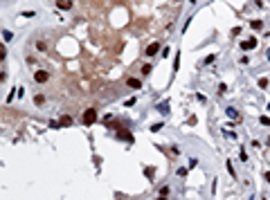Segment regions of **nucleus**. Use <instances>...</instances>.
I'll list each match as a JSON object with an SVG mask.
<instances>
[{"mask_svg": "<svg viewBox=\"0 0 270 200\" xmlns=\"http://www.w3.org/2000/svg\"><path fill=\"white\" fill-rule=\"evenodd\" d=\"M266 56H268V61H270V47H268V52H266Z\"/></svg>", "mask_w": 270, "mask_h": 200, "instance_id": "nucleus-25", "label": "nucleus"}, {"mask_svg": "<svg viewBox=\"0 0 270 200\" xmlns=\"http://www.w3.org/2000/svg\"><path fill=\"white\" fill-rule=\"evenodd\" d=\"M56 7H59V9H72V2H70V0H65V2H56Z\"/></svg>", "mask_w": 270, "mask_h": 200, "instance_id": "nucleus-9", "label": "nucleus"}, {"mask_svg": "<svg viewBox=\"0 0 270 200\" xmlns=\"http://www.w3.org/2000/svg\"><path fill=\"white\" fill-rule=\"evenodd\" d=\"M95 121H97V110H95V108H88V110L83 112V124H86V126H92Z\"/></svg>", "mask_w": 270, "mask_h": 200, "instance_id": "nucleus-1", "label": "nucleus"}, {"mask_svg": "<svg viewBox=\"0 0 270 200\" xmlns=\"http://www.w3.org/2000/svg\"><path fill=\"white\" fill-rule=\"evenodd\" d=\"M43 94H36V97H34V103H36V106H43Z\"/></svg>", "mask_w": 270, "mask_h": 200, "instance_id": "nucleus-13", "label": "nucleus"}, {"mask_svg": "<svg viewBox=\"0 0 270 200\" xmlns=\"http://www.w3.org/2000/svg\"><path fill=\"white\" fill-rule=\"evenodd\" d=\"M225 115H227L230 119H239V110H236V108H232V106H230V108H225Z\"/></svg>", "mask_w": 270, "mask_h": 200, "instance_id": "nucleus-6", "label": "nucleus"}, {"mask_svg": "<svg viewBox=\"0 0 270 200\" xmlns=\"http://www.w3.org/2000/svg\"><path fill=\"white\" fill-rule=\"evenodd\" d=\"M180 68V52L176 54V61H173V70H178Z\"/></svg>", "mask_w": 270, "mask_h": 200, "instance_id": "nucleus-15", "label": "nucleus"}, {"mask_svg": "<svg viewBox=\"0 0 270 200\" xmlns=\"http://www.w3.org/2000/svg\"><path fill=\"white\" fill-rule=\"evenodd\" d=\"M259 121H261V126H270V117H261Z\"/></svg>", "mask_w": 270, "mask_h": 200, "instance_id": "nucleus-19", "label": "nucleus"}, {"mask_svg": "<svg viewBox=\"0 0 270 200\" xmlns=\"http://www.w3.org/2000/svg\"><path fill=\"white\" fill-rule=\"evenodd\" d=\"M2 39H5V41H12V39H14V34L9 32V30H2Z\"/></svg>", "mask_w": 270, "mask_h": 200, "instance_id": "nucleus-11", "label": "nucleus"}, {"mask_svg": "<svg viewBox=\"0 0 270 200\" xmlns=\"http://www.w3.org/2000/svg\"><path fill=\"white\" fill-rule=\"evenodd\" d=\"M126 85H128V88H133V90H137L142 83H140V79H128V81H126Z\"/></svg>", "mask_w": 270, "mask_h": 200, "instance_id": "nucleus-8", "label": "nucleus"}, {"mask_svg": "<svg viewBox=\"0 0 270 200\" xmlns=\"http://www.w3.org/2000/svg\"><path fill=\"white\" fill-rule=\"evenodd\" d=\"M117 137H122V139H126L128 144H131V142H135V137L131 135V133H128V130H122V128H117Z\"/></svg>", "mask_w": 270, "mask_h": 200, "instance_id": "nucleus-4", "label": "nucleus"}, {"mask_svg": "<svg viewBox=\"0 0 270 200\" xmlns=\"http://www.w3.org/2000/svg\"><path fill=\"white\" fill-rule=\"evenodd\" d=\"M162 128V124H153V126H151V133H158Z\"/></svg>", "mask_w": 270, "mask_h": 200, "instance_id": "nucleus-21", "label": "nucleus"}, {"mask_svg": "<svg viewBox=\"0 0 270 200\" xmlns=\"http://www.w3.org/2000/svg\"><path fill=\"white\" fill-rule=\"evenodd\" d=\"M144 175H147L149 180H153V178H156V173H153V169H149V166L144 169Z\"/></svg>", "mask_w": 270, "mask_h": 200, "instance_id": "nucleus-12", "label": "nucleus"}, {"mask_svg": "<svg viewBox=\"0 0 270 200\" xmlns=\"http://www.w3.org/2000/svg\"><path fill=\"white\" fill-rule=\"evenodd\" d=\"M252 47H257V39L254 36H250V39H245L243 43H241V50H252Z\"/></svg>", "mask_w": 270, "mask_h": 200, "instance_id": "nucleus-3", "label": "nucleus"}, {"mask_svg": "<svg viewBox=\"0 0 270 200\" xmlns=\"http://www.w3.org/2000/svg\"><path fill=\"white\" fill-rule=\"evenodd\" d=\"M263 178H266V182H270V171H266V173H263Z\"/></svg>", "mask_w": 270, "mask_h": 200, "instance_id": "nucleus-24", "label": "nucleus"}, {"mask_svg": "<svg viewBox=\"0 0 270 200\" xmlns=\"http://www.w3.org/2000/svg\"><path fill=\"white\" fill-rule=\"evenodd\" d=\"M149 72H151V65L144 63V65H142V74H149Z\"/></svg>", "mask_w": 270, "mask_h": 200, "instance_id": "nucleus-17", "label": "nucleus"}, {"mask_svg": "<svg viewBox=\"0 0 270 200\" xmlns=\"http://www.w3.org/2000/svg\"><path fill=\"white\" fill-rule=\"evenodd\" d=\"M158 50H160V45H158V43H151L144 52H147V56H153V54H158Z\"/></svg>", "mask_w": 270, "mask_h": 200, "instance_id": "nucleus-5", "label": "nucleus"}, {"mask_svg": "<svg viewBox=\"0 0 270 200\" xmlns=\"http://www.w3.org/2000/svg\"><path fill=\"white\" fill-rule=\"evenodd\" d=\"M36 50H38V52H45L47 47H45V43H41V41H38V43H36Z\"/></svg>", "mask_w": 270, "mask_h": 200, "instance_id": "nucleus-16", "label": "nucleus"}, {"mask_svg": "<svg viewBox=\"0 0 270 200\" xmlns=\"http://www.w3.org/2000/svg\"><path fill=\"white\" fill-rule=\"evenodd\" d=\"M250 27H252V30H261L263 23H261V20H252V23H250Z\"/></svg>", "mask_w": 270, "mask_h": 200, "instance_id": "nucleus-10", "label": "nucleus"}, {"mask_svg": "<svg viewBox=\"0 0 270 200\" xmlns=\"http://www.w3.org/2000/svg\"><path fill=\"white\" fill-rule=\"evenodd\" d=\"M158 112H162V115H167V112H169V101H162V103H158Z\"/></svg>", "mask_w": 270, "mask_h": 200, "instance_id": "nucleus-7", "label": "nucleus"}, {"mask_svg": "<svg viewBox=\"0 0 270 200\" xmlns=\"http://www.w3.org/2000/svg\"><path fill=\"white\" fill-rule=\"evenodd\" d=\"M268 110H270V103H268Z\"/></svg>", "mask_w": 270, "mask_h": 200, "instance_id": "nucleus-27", "label": "nucleus"}, {"mask_svg": "<svg viewBox=\"0 0 270 200\" xmlns=\"http://www.w3.org/2000/svg\"><path fill=\"white\" fill-rule=\"evenodd\" d=\"M167 196H169V189L162 187V189H160V198H167Z\"/></svg>", "mask_w": 270, "mask_h": 200, "instance_id": "nucleus-18", "label": "nucleus"}, {"mask_svg": "<svg viewBox=\"0 0 270 200\" xmlns=\"http://www.w3.org/2000/svg\"><path fill=\"white\" fill-rule=\"evenodd\" d=\"M227 164V171H230V175H234V166H232V162H225Z\"/></svg>", "mask_w": 270, "mask_h": 200, "instance_id": "nucleus-23", "label": "nucleus"}, {"mask_svg": "<svg viewBox=\"0 0 270 200\" xmlns=\"http://www.w3.org/2000/svg\"><path fill=\"white\" fill-rule=\"evenodd\" d=\"M158 200H167V198H158Z\"/></svg>", "mask_w": 270, "mask_h": 200, "instance_id": "nucleus-26", "label": "nucleus"}, {"mask_svg": "<svg viewBox=\"0 0 270 200\" xmlns=\"http://www.w3.org/2000/svg\"><path fill=\"white\" fill-rule=\"evenodd\" d=\"M47 79H50V74H47L45 70H36V74H34V81L36 83H45Z\"/></svg>", "mask_w": 270, "mask_h": 200, "instance_id": "nucleus-2", "label": "nucleus"}, {"mask_svg": "<svg viewBox=\"0 0 270 200\" xmlns=\"http://www.w3.org/2000/svg\"><path fill=\"white\" fill-rule=\"evenodd\" d=\"M259 85H261V88H266V85H268V79H266V77H261V79H259Z\"/></svg>", "mask_w": 270, "mask_h": 200, "instance_id": "nucleus-22", "label": "nucleus"}, {"mask_svg": "<svg viewBox=\"0 0 270 200\" xmlns=\"http://www.w3.org/2000/svg\"><path fill=\"white\" fill-rule=\"evenodd\" d=\"M70 124H72V117H68V115H65V117L61 119V126H70Z\"/></svg>", "mask_w": 270, "mask_h": 200, "instance_id": "nucleus-14", "label": "nucleus"}, {"mask_svg": "<svg viewBox=\"0 0 270 200\" xmlns=\"http://www.w3.org/2000/svg\"><path fill=\"white\" fill-rule=\"evenodd\" d=\"M178 175H180V178H185V175H187V169H185V166H180V169H178Z\"/></svg>", "mask_w": 270, "mask_h": 200, "instance_id": "nucleus-20", "label": "nucleus"}]
</instances>
